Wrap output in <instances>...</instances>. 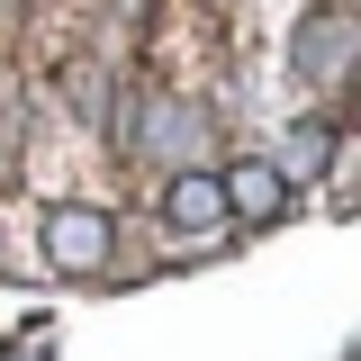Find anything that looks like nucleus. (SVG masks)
Returning a JSON list of instances; mask_svg holds the SVG:
<instances>
[{
	"label": "nucleus",
	"mask_w": 361,
	"mask_h": 361,
	"mask_svg": "<svg viewBox=\"0 0 361 361\" xmlns=\"http://www.w3.org/2000/svg\"><path fill=\"white\" fill-rule=\"evenodd\" d=\"M325 163H334V135H325V127H298V135H289V145H280V172H289V180H307V172H325Z\"/></svg>",
	"instance_id": "obj_6"
},
{
	"label": "nucleus",
	"mask_w": 361,
	"mask_h": 361,
	"mask_svg": "<svg viewBox=\"0 0 361 361\" xmlns=\"http://www.w3.org/2000/svg\"><path fill=\"white\" fill-rule=\"evenodd\" d=\"M226 199H235V217L280 226L289 217V172H280V163H235V172H226Z\"/></svg>",
	"instance_id": "obj_5"
},
{
	"label": "nucleus",
	"mask_w": 361,
	"mask_h": 361,
	"mask_svg": "<svg viewBox=\"0 0 361 361\" xmlns=\"http://www.w3.org/2000/svg\"><path fill=\"white\" fill-rule=\"evenodd\" d=\"M361 63V18L353 9H307V18H298V27H289V73H298V82H343V73H353Z\"/></svg>",
	"instance_id": "obj_3"
},
{
	"label": "nucleus",
	"mask_w": 361,
	"mask_h": 361,
	"mask_svg": "<svg viewBox=\"0 0 361 361\" xmlns=\"http://www.w3.org/2000/svg\"><path fill=\"white\" fill-rule=\"evenodd\" d=\"M127 145L145 163H163V172H199L208 154H217V118L199 109V99H180V90H145L127 118Z\"/></svg>",
	"instance_id": "obj_1"
},
{
	"label": "nucleus",
	"mask_w": 361,
	"mask_h": 361,
	"mask_svg": "<svg viewBox=\"0 0 361 361\" xmlns=\"http://www.w3.org/2000/svg\"><path fill=\"white\" fill-rule=\"evenodd\" d=\"M343 9H353V18H361V0H343Z\"/></svg>",
	"instance_id": "obj_7"
},
{
	"label": "nucleus",
	"mask_w": 361,
	"mask_h": 361,
	"mask_svg": "<svg viewBox=\"0 0 361 361\" xmlns=\"http://www.w3.org/2000/svg\"><path fill=\"white\" fill-rule=\"evenodd\" d=\"M163 226H172L180 244H217L226 226H235V199H226V172H172L163 180Z\"/></svg>",
	"instance_id": "obj_4"
},
{
	"label": "nucleus",
	"mask_w": 361,
	"mask_h": 361,
	"mask_svg": "<svg viewBox=\"0 0 361 361\" xmlns=\"http://www.w3.org/2000/svg\"><path fill=\"white\" fill-rule=\"evenodd\" d=\"M45 262L63 271V280H90V271H109V253H118V217L109 208H90V199H54L37 226Z\"/></svg>",
	"instance_id": "obj_2"
}]
</instances>
